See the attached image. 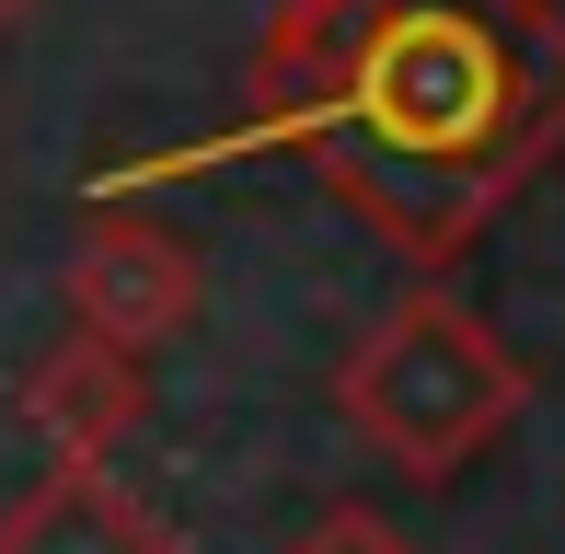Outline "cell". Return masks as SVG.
Instances as JSON below:
<instances>
[{"mask_svg": "<svg viewBox=\"0 0 565 554\" xmlns=\"http://www.w3.org/2000/svg\"><path fill=\"white\" fill-rule=\"evenodd\" d=\"M254 150L323 173L404 266H461L484 220L565 162V12L554 0H277L243 58V116L93 173L82 196H139Z\"/></svg>", "mask_w": 565, "mask_h": 554, "instance_id": "cell-1", "label": "cell"}, {"mask_svg": "<svg viewBox=\"0 0 565 554\" xmlns=\"http://www.w3.org/2000/svg\"><path fill=\"white\" fill-rule=\"evenodd\" d=\"M58 289H70V323H82V335L139 347V359H150L162 335H185V323H196L209 266H196L162 220H139L127 196H82V232H70Z\"/></svg>", "mask_w": 565, "mask_h": 554, "instance_id": "cell-3", "label": "cell"}, {"mask_svg": "<svg viewBox=\"0 0 565 554\" xmlns=\"http://www.w3.org/2000/svg\"><path fill=\"white\" fill-rule=\"evenodd\" d=\"M289 554H416V543H404L393 520H370V509H323V520H312V532H300Z\"/></svg>", "mask_w": 565, "mask_h": 554, "instance_id": "cell-6", "label": "cell"}, {"mask_svg": "<svg viewBox=\"0 0 565 554\" xmlns=\"http://www.w3.org/2000/svg\"><path fill=\"white\" fill-rule=\"evenodd\" d=\"M35 12H46V0H0V23H35Z\"/></svg>", "mask_w": 565, "mask_h": 554, "instance_id": "cell-7", "label": "cell"}, {"mask_svg": "<svg viewBox=\"0 0 565 554\" xmlns=\"http://www.w3.org/2000/svg\"><path fill=\"white\" fill-rule=\"evenodd\" d=\"M335 416L404 486H450L473 450H497L508 427L531 416V370L508 359V335L484 312H461L450 289H404L393 312L347 347Z\"/></svg>", "mask_w": 565, "mask_h": 554, "instance_id": "cell-2", "label": "cell"}, {"mask_svg": "<svg viewBox=\"0 0 565 554\" xmlns=\"http://www.w3.org/2000/svg\"><path fill=\"white\" fill-rule=\"evenodd\" d=\"M23 416H35V439L58 450V462H105V450L139 439V416H150L139 347H105V335H82V323H70V335L23 370Z\"/></svg>", "mask_w": 565, "mask_h": 554, "instance_id": "cell-4", "label": "cell"}, {"mask_svg": "<svg viewBox=\"0 0 565 554\" xmlns=\"http://www.w3.org/2000/svg\"><path fill=\"white\" fill-rule=\"evenodd\" d=\"M0 554H185V543H173L162 509H150L139 486H116L105 462H58L35 497L0 509Z\"/></svg>", "mask_w": 565, "mask_h": 554, "instance_id": "cell-5", "label": "cell"}]
</instances>
